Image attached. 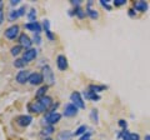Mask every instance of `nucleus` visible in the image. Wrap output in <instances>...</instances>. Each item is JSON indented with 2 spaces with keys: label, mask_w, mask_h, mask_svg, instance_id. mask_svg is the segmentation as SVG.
<instances>
[{
  "label": "nucleus",
  "mask_w": 150,
  "mask_h": 140,
  "mask_svg": "<svg viewBox=\"0 0 150 140\" xmlns=\"http://www.w3.org/2000/svg\"><path fill=\"white\" fill-rule=\"evenodd\" d=\"M53 99H51L50 96L45 95L43 98H40V99H38L36 101L31 103V104L28 105V110L30 111V113H35V114H40V113H44V111L49 110L50 106L53 105Z\"/></svg>",
  "instance_id": "f257e3e1"
},
{
  "label": "nucleus",
  "mask_w": 150,
  "mask_h": 140,
  "mask_svg": "<svg viewBox=\"0 0 150 140\" xmlns=\"http://www.w3.org/2000/svg\"><path fill=\"white\" fill-rule=\"evenodd\" d=\"M41 75H43V80L45 81V85H54L55 84V76H54V71L49 65H44L41 68Z\"/></svg>",
  "instance_id": "f03ea898"
},
{
  "label": "nucleus",
  "mask_w": 150,
  "mask_h": 140,
  "mask_svg": "<svg viewBox=\"0 0 150 140\" xmlns=\"http://www.w3.org/2000/svg\"><path fill=\"white\" fill-rule=\"evenodd\" d=\"M60 119H62V114L58 113V111H49L48 114L44 116V121L46 125H54L58 124Z\"/></svg>",
  "instance_id": "7ed1b4c3"
},
{
  "label": "nucleus",
  "mask_w": 150,
  "mask_h": 140,
  "mask_svg": "<svg viewBox=\"0 0 150 140\" xmlns=\"http://www.w3.org/2000/svg\"><path fill=\"white\" fill-rule=\"evenodd\" d=\"M70 100H71V104H74L78 109H85V103H84V99L81 94L79 91H74L70 95Z\"/></svg>",
  "instance_id": "20e7f679"
},
{
  "label": "nucleus",
  "mask_w": 150,
  "mask_h": 140,
  "mask_svg": "<svg viewBox=\"0 0 150 140\" xmlns=\"http://www.w3.org/2000/svg\"><path fill=\"white\" fill-rule=\"evenodd\" d=\"M29 76H30V71L26 69H21L20 71H18L16 74V83L20 84V85H24L25 83H28V80H29Z\"/></svg>",
  "instance_id": "39448f33"
},
{
  "label": "nucleus",
  "mask_w": 150,
  "mask_h": 140,
  "mask_svg": "<svg viewBox=\"0 0 150 140\" xmlns=\"http://www.w3.org/2000/svg\"><path fill=\"white\" fill-rule=\"evenodd\" d=\"M19 31H20V28L18 25H11L5 30L4 35H5V38H8L9 40H15V38L19 35Z\"/></svg>",
  "instance_id": "423d86ee"
},
{
  "label": "nucleus",
  "mask_w": 150,
  "mask_h": 140,
  "mask_svg": "<svg viewBox=\"0 0 150 140\" xmlns=\"http://www.w3.org/2000/svg\"><path fill=\"white\" fill-rule=\"evenodd\" d=\"M38 57V50L34 49V48H30V49H26L24 53H23V60H24L25 63H30L33 62L35 58Z\"/></svg>",
  "instance_id": "0eeeda50"
},
{
  "label": "nucleus",
  "mask_w": 150,
  "mask_h": 140,
  "mask_svg": "<svg viewBox=\"0 0 150 140\" xmlns=\"http://www.w3.org/2000/svg\"><path fill=\"white\" fill-rule=\"evenodd\" d=\"M78 108L75 106L74 104L71 103H68V104H65L64 106V116H67V118H73L78 114Z\"/></svg>",
  "instance_id": "6e6552de"
},
{
  "label": "nucleus",
  "mask_w": 150,
  "mask_h": 140,
  "mask_svg": "<svg viewBox=\"0 0 150 140\" xmlns=\"http://www.w3.org/2000/svg\"><path fill=\"white\" fill-rule=\"evenodd\" d=\"M31 121H33V118L30 115H20V116L16 118V124L21 128L29 127V125L31 124Z\"/></svg>",
  "instance_id": "1a4fd4ad"
},
{
  "label": "nucleus",
  "mask_w": 150,
  "mask_h": 140,
  "mask_svg": "<svg viewBox=\"0 0 150 140\" xmlns=\"http://www.w3.org/2000/svg\"><path fill=\"white\" fill-rule=\"evenodd\" d=\"M43 81L44 80H43L41 73H30L29 80H28V83H29L30 85H40Z\"/></svg>",
  "instance_id": "9d476101"
},
{
  "label": "nucleus",
  "mask_w": 150,
  "mask_h": 140,
  "mask_svg": "<svg viewBox=\"0 0 150 140\" xmlns=\"http://www.w3.org/2000/svg\"><path fill=\"white\" fill-rule=\"evenodd\" d=\"M31 44H33V40L25 34V33H24V34H20V36H19V45H20L21 48L30 49Z\"/></svg>",
  "instance_id": "9b49d317"
},
{
  "label": "nucleus",
  "mask_w": 150,
  "mask_h": 140,
  "mask_svg": "<svg viewBox=\"0 0 150 140\" xmlns=\"http://www.w3.org/2000/svg\"><path fill=\"white\" fill-rule=\"evenodd\" d=\"M56 66L62 71H65L68 69V59L65 55H62V54L58 55V58H56Z\"/></svg>",
  "instance_id": "f8f14e48"
},
{
  "label": "nucleus",
  "mask_w": 150,
  "mask_h": 140,
  "mask_svg": "<svg viewBox=\"0 0 150 140\" xmlns=\"http://www.w3.org/2000/svg\"><path fill=\"white\" fill-rule=\"evenodd\" d=\"M25 14V6H21L19 9H14V10H11L10 13H9V19H10L11 21L19 19L20 16H23Z\"/></svg>",
  "instance_id": "ddd939ff"
},
{
  "label": "nucleus",
  "mask_w": 150,
  "mask_h": 140,
  "mask_svg": "<svg viewBox=\"0 0 150 140\" xmlns=\"http://www.w3.org/2000/svg\"><path fill=\"white\" fill-rule=\"evenodd\" d=\"M25 29L33 31L34 34H39L40 35V33H41V25L38 21H33V23L29 21V23H26V24H25Z\"/></svg>",
  "instance_id": "4468645a"
},
{
  "label": "nucleus",
  "mask_w": 150,
  "mask_h": 140,
  "mask_svg": "<svg viewBox=\"0 0 150 140\" xmlns=\"http://www.w3.org/2000/svg\"><path fill=\"white\" fill-rule=\"evenodd\" d=\"M43 28H44V30H45V34H46V38H48L49 40H54L55 39V36H54V34L51 33V30H50V23H49V20H44L43 21Z\"/></svg>",
  "instance_id": "2eb2a0df"
},
{
  "label": "nucleus",
  "mask_w": 150,
  "mask_h": 140,
  "mask_svg": "<svg viewBox=\"0 0 150 140\" xmlns=\"http://www.w3.org/2000/svg\"><path fill=\"white\" fill-rule=\"evenodd\" d=\"M148 8H149L148 3L146 1H143V0L134 3V9H135V10H138V11H146Z\"/></svg>",
  "instance_id": "dca6fc26"
},
{
  "label": "nucleus",
  "mask_w": 150,
  "mask_h": 140,
  "mask_svg": "<svg viewBox=\"0 0 150 140\" xmlns=\"http://www.w3.org/2000/svg\"><path fill=\"white\" fill-rule=\"evenodd\" d=\"M84 96H85V99L91 100V101H99L100 100V95L99 94H95V93H93L90 90L84 91Z\"/></svg>",
  "instance_id": "f3484780"
},
{
  "label": "nucleus",
  "mask_w": 150,
  "mask_h": 140,
  "mask_svg": "<svg viewBox=\"0 0 150 140\" xmlns=\"http://www.w3.org/2000/svg\"><path fill=\"white\" fill-rule=\"evenodd\" d=\"M106 89H108V86H105V85H94V84L93 85H89V90L95 93V94H99L100 91H104Z\"/></svg>",
  "instance_id": "a211bd4d"
},
{
  "label": "nucleus",
  "mask_w": 150,
  "mask_h": 140,
  "mask_svg": "<svg viewBox=\"0 0 150 140\" xmlns=\"http://www.w3.org/2000/svg\"><path fill=\"white\" fill-rule=\"evenodd\" d=\"M48 85H43L41 88H39V90L36 91V94H35V98L36 99H40V98H43V96H45V94H46V90H48Z\"/></svg>",
  "instance_id": "6ab92c4d"
},
{
  "label": "nucleus",
  "mask_w": 150,
  "mask_h": 140,
  "mask_svg": "<svg viewBox=\"0 0 150 140\" xmlns=\"http://www.w3.org/2000/svg\"><path fill=\"white\" fill-rule=\"evenodd\" d=\"M91 19H98L99 18V13H98L96 9H91V8H86V11H85Z\"/></svg>",
  "instance_id": "aec40b11"
},
{
  "label": "nucleus",
  "mask_w": 150,
  "mask_h": 140,
  "mask_svg": "<svg viewBox=\"0 0 150 140\" xmlns=\"http://www.w3.org/2000/svg\"><path fill=\"white\" fill-rule=\"evenodd\" d=\"M73 138V134L69 132V130H65V132H62L59 134V139L60 140H70Z\"/></svg>",
  "instance_id": "412c9836"
},
{
  "label": "nucleus",
  "mask_w": 150,
  "mask_h": 140,
  "mask_svg": "<svg viewBox=\"0 0 150 140\" xmlns=\"http://www.w3.org/2000/svg\"><path fill=\"white\" fill-rule=\"evenodd\" d=\"M73 11H74V13L71 14V15H76L78 18H80V19H83V18H84V16H85V14H86V13H85V11H84V10H83V9H81L80 6L75 8V9H74V10H73Z\"/></svg>",
  "instance_id": "4be33fe9"
},
{
  "label": "nucleus",
  "mask_w": 150,
  "mask_h": 140,
  "mask_svg": "<svg viewBox=\"0 0 150 140\" xmlns=\"http://www.w3.org/2000/svg\"><path fill=\"white\" fill-rule=\"evenodd\" d=\"M88 130V127L86 125H81V127H79L76 130H75V133L73 135H75V136H80V135H84L85 134V132Z\"/></svg>",
  "instance_id": "5701e85b"
},
{
  "label": "nucleus",
  "mask_w": 150,
  "mask_h": 140,
  "mask_svg": "<svg viewBox=\"0 0 150 140\" xmlns=\"http://www.w3.org/2000/svg\"><path fill=\"white\" fill-rule=\"evenodd\" d=\"M23 51V48L20 45H15V46H13V48L10 49V54L13 55V57H18L19 54H20Z\"/></svg>",
  "instance_id": "b1692460"
},
{
  "label": "nucleus",
  "mask_w": 150,
  "mask_h": 140,
  "mask_svg": "<svg viewBox=\"0 0 150 140\" xmlns=\"http://www.w3.org/2000/svg\"><path fill=\"white\" fill-rule=\"evenodd\" d=\"M54 133V127L53 125H46V127L43 129V132H41V134L45 135V136H49V135H51Z\"/></svg>",
  "instance_id": "393cba45"
},
{
  "label": "nucleus",
  "mask_w": 150,
  "mask_h": 140,
  "mask_svg": "<svg viewBox=\"0 0 150 140\" xmlns=\"http://www.w3.org/2000/svg\"><path fill=\"white\" fill-rule=\"evenodd\" d=\"M90 119H91L95 124L99 123V113H98L96 109H93V110L90 111Z\"/></svg>",
  "instance_id": "a878e982"
},
{
  "label": "nucleus",
  "mask_w": 150,
  "mask_h": 140,
  "mask_svg": "<svg viewBox=\"0 0 150 140\" xmlns=\"http://www.w3.org/2000/svg\"><path fill=\"white\" fill-rule=\"evenodd\" d=\"M28 19H29V21H30V23L36 21V10H35L34 8L30 9V11L28 13Z\"/></svg>",
  "instance_id": "bb28decb"
},
{
  "label": "nucleus",
  "mask_w": 150,
  "mask_h": 140,
  "mask_svg": "<svg viewBox=\"0 0 150 140\" xmlns=\"http://www.w3.org/2000/svg\"><path fill=\"white\" fill-rule=\"evenodd\" d=\"M24 65H25V62L23 59H15V62H14V66L18 69H23Z\"/></svg>",
  "instance_id": "cd10ccee"
},
{
  "label": "nucleus",
  "mask_w": 150,
  "mask_h": 140,
  "mask_svg": "<svg viewBox=\"0 0 150 140\" xmlns=\"http://www.w3.org/2000/svg\"><path fill=\"white\" fill-rule=\"evenodd\" d=\"M112 4H114L115 6H121V5H125L126 4V0H114Z\"/></svg>",
  "instance_id": "c85d7f7f"
},
{
  "label": "nucleus",
  "mask_w": 150,
  "mask_h": 140,
  "mask_svg": "<svg viewBox=\"0 0 150 140\" xmlns=\"http://www.w3.org/2000/svg\"><path fill=\"white\" fill-rule=\"evenodd\" d=\"M33 40H34V43H36L38 45L41 44V36H40L39 34H35V35H34V39H33Z\"/></svg>",
  "instance_id": "c756f323"
},
{
  "label": "nucleus",
  "mask_w": 150,
  "mask_h": 140,
  "mask_svg": "<svg viewBox=\"0 0 150 140\" xmlns=\"http://www.w3.org/2000/svg\"><path fill=\"white\" fill-rule=\"evenodd\" d=\"M100 4H101V5L104 6V8H106L108 10H110V9H111V8H110V5H109V0H101Z\"/></svg>",
  "instance_id": "7c9ffc66"
},
{
  "label": "nucleus",
  "mask_w": 150,
  "mask_h": 140,
  "mask_svg": "<svg viewBox=\"0 0 150 140\" xmlns=\"http://www.w3.org/2000/svg\"><path fill=\"white\" fill-rule=\"evenodd\" d=\"M130 140H140V135L135 134V133H131L130 134Z\"/></svg>",
  "instance_id": "2f4dec72"
},
{
  "label": "nucleus",
  "mask_w": 150,
  "mask_h": 140,
  "mask_svg": "<svg viewBox=\"0 0 150 140\" xmlns=\"http://www.w3.org/2000/svg\"><path fill=\"white\" fill-rule=\"evenodd\" d=\"M119 127L124 128V130L126 129V127H128V123H126L125 120H119Z\"/></svg>",
  "instance_id": "473e14b6"
},
{
  "label": "nucleus",
  "mask_w": 150,
  "mask_h": 140,
  "mask_svg": "<svg viewBox=\"0 0 150 140\" xmlns=\"http://www.w3.org/2000/svg\"><path fill=\"white\" fill-rule=\"evenodd\" d=\"M90 135H91V133H86V134H84L79 140H90Z\"/></svg>",
  "instance_id": "72a5a7b5"
},
{
  "label": "nucleus",
  "mask_w": 150,
  "mask_h": 140,
  "mask_svg": "<svg viewBox=\"0 0 150 140\" xmlns=\"http://www.w3.org/2000/svg\"><path fill=\"white\" fill-rule=\"evenodd\" d=\"M4 21V13H3V9H0V25L3 24Z\"/></svg>",
  "instance_id": "f704fd0d"
},
{
  "label": "nucleus",
  "mask_w": 150,
  "mask_h": 140,
  "mask_svg": "<svg viewBox=\"0 0 150 140\" xmlns=\"http://www.w3.org/2000/svg\"><path fill=\"white\" fill-rule=\"evenodd\" d=\"M128 14H129V16H131V18H134L135 15H137V13H134V10H133V9H130Z\"/></svg>",
  "instance_id": "c9c22d12"
},
{
  "label": "nucleus",
  "mask_w": 150,
  "mask_h": 140,
  "mask_svg": "<svg viewBox=\"0 0 150 140\" xmlns=\"http://www.w3.org/2000/svg\"><path fill=\"white\" fill-rule=\"evenodd\" d=\"M19 3H20V0H11V3H10V4H11L13 6H16Z\"/></svg>",
  "instance_id": "e433bc0d"
},
{
  "label": "nucleus",
  "mask_w": 150,
  "mask_h": 140,
  "mask_svg": "<svg viewBox=\"0 0 150 140\" xmlns=\"http://www.w3.org/2000/svg\"><path fill=\"white\" fill-rule=\"evenodd\" d=\"M145 140H150V135H146V136H145Z\"/></svg>",
  "instance_id": "4c0bfd02"
},
{
  "label": "nucleus",
  "mask_w": 150,
  "mask_h": 140,
  "mask_svg": "<svg viewBox=\"0 0 150 140\" xmlns=\"http://www.w3.org/2000/svg\"><path fill=\"white\" fill-rule=\"evenodd\" d=\"M0 9H3V1L0 0Z\"/></svg>",
  "instance_id": "58836bf2"
}]
</instances>
